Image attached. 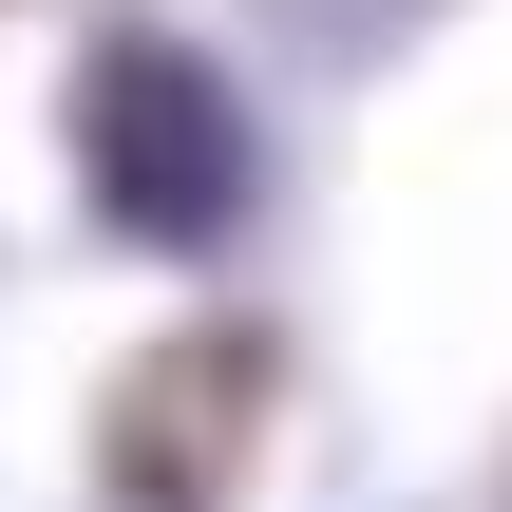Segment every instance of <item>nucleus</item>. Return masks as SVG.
<instances>
[{"instance_id": "1", "label": "nucleus", "mask_w": 512, "mask_h": 512, "mask_svg": "<svg viewBox=\"0 0 512 512\" xmlns=\"http://www.w3.org/2000/svg\"><path fill=\"white\" fill-rule=\"evenodd\" d=\"M95 190H114L152 247H209V228H228L247 133H228V95H209L171 38H114V57H95Z\"/></svg>"}]
</instances>
